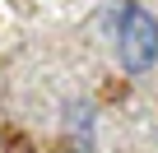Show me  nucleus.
Wrapping results in <instances>:
<instances>
[{"label":"nucleus","instance_id":"1","mask_svg":"<svg viewBox=\"0 0 158 153\" xmlns=\"http://www.w3.org/2000/svg\"><path fill=\"white\" fill-rule=\"evenodd\" d=\"M116 60L126 74H149L158 65V19L139 0H126L116 14Z\"/></svg>","mask_w":158,"mask_h":153}]
</instances>
